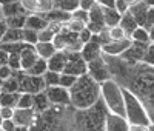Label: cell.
Segmentation results:
<instances>
[{
	"label": "cell",
	"instance_id": "1",
	"mask_svg": "<svg viewBox=\"0 0 154 131\" xmlns=\"http://www.w3.org/2000/svg\"><path fill=\"white\" fill-rule=\"evenodd\" d=\"M72 105H49L35 114L31 129H72Z\"/></svg>",
	"mask_w": 154,
	"mask_h": 131
},
{
	"label": "cell",
	"instance_id": "2",
	"mask_svg": "<svg viewBox=\"0 0 154 131\" xmlns=\"http://www.w3.org/2000/svg\"><path fill=\"white\" fill-rule=\"evenodd\" d=\"M69 100L74 108H88L97 99H100V83L96 82L88 73L75 79V82L68 88Z\"/></svg>",
	"mask_w": 154,
	"mask_h": 131
},
{
	"label": "cell",
	"instance_id": "3",
	"mask_svg": "<svg viewBox=\"0 0 154 131\" xmlns=\"http://www.w3.org/2000/svg\"><path fill=\"white\" fill-rule=\"evenodd\" d=\"M109 110L102 99H97L88 108H74L72 113V129H97L102 131Z\"/></svg>",
	"mask_w": 154,
	"mask_h": 131
},
{
	"label": "cell",
	"instance_id": "4",
	"mask_svg": "<svg viewBox=\"0 0 154 131\" xmlns=\"http://www.w3.org/2000/svg\"><path fill=\"white\" fill-rule=\"evenodd\" d=\"M100 99L103 100L106 108L111 113L125 116V100H123V88L114 80L112 77L106 79L100 83Z\"/></svg>",
	"mask_w": 154,
	"mask_h": 131
},
{
	"label": "cell",
	"instance_id": "5",
	"mask_svg": "<svg viewBox=\"0 0 154 131\" xmlns=\"http://www.w3.org/2000/svg\"><path fill=\"white\" fill-rule=\"evenodd\" d=\"M123 88V86H122ZM123 100H125V117L130 125H149V116L140 100L130 89L123 88Z\"/></svg>",
	"mask_w": 154,
	"mask_h": 131
},
{
	"label": "cell",
	"instance_id": "6",
	"mask_svg": "<svg viewBox=\"0 0 154 131\" xmlns=\"http://www.w3.org/2000/svg\"><path fill=\"white\" fill-rule=\"evenodd\" d=\"M53 43H54L56 49H65V51H69V52L80 51L82 45H83L79 39V34L71 31L65 23H63V26L60 28V31L54 36Z\"/></svg>",
	"mask_w": 154,
	"mask_h": 131
},
{
	"label": "cell",
	"instance_id": "7",
	"mask_svg": "<svg viewBox=\"0 0 154 131\" xmlns=\"http://www.w3.org/2000/svg\"><path fill=\"white\" fill-rule=\"evenodd\" d=\"M17 77H19V91L20 93L35 94V93H38V91H43L45 86H46L42 76L28 74L23 70H17Z\"/></svg>",
	"mask_w": 154,
	"mask_h": 131
},
{
	"label": "cell",
	"instance_id": "8",
	"mask_svg": "<svg viewBox=\"0 0 154 131\" xmlns=\"http://www.w3.org/2000/svg\"><path fill=\"white\" fill-rule=\"evenodd\" d=\"M86 73L91 76L96 82H99V83L105 82L106 79L111 77L109 67H108L106 60L103 59V56H102V54L86 62Z\"/></svg>",
	"mask_w": 154,
	"mask_h": 131
},
{
	"label": "cell",
	"instance_id": "9",
	"mask_svg": "<svg viewBox=\"0 0 154 131\" xmlns=\"http://www.w3.org/2000/svg\"><path fill=\"white\" fill-rule=\"evenodd\" d=\"M62 73L72 74L75 77H79V76L86 73V60L82 57L80 51H74V52L68 51V59H66L65 68H63Z\"/></svg>",
	"mask_w": 154,
	"mask_h": 131
},
{
	"label": "cell",
	"instance_id": "10",
	"mask_svg": "<svg viewBox=\"0 0 154 131\" xmlns=\"http://www.w3.org/2000/svg\"><path fill=\"white\" fill-rule=\"evenodd\" d=\"M43 93L46 94L51 105H71L69 100V91L68 88L62 85H53V86H45Z\"/></svg>",
	"mask_w": 154,
	"mask_h": 131
},
{
	"label": "cell",
	"instance_id": "11",
	"mask_svg": "<svg viewBox=\"0 0 154 131\" xmlns=\"http://www.w3.org/2000/svg\"><path fill=\"white\" fill-rule=\"evenodd\" d=\"M35 111L32 108H14L12 120L17 125V129H31L35 120Z\"/></svg>",
	"mask_w": 154,
	"mask_h": 131
},
{
	"label": "cell",
	"instance_id": "12",
	"mask_svg": "<svg viewBox=\"0 0 154 131\" xmlns=\"http://www.w3.org/2000/svg\"><path fill=\"white\" fill-rule=\"evenodd\" d=\"M149 43V42H148ZM148 43H140V42H134L131 40V43L126 46V49L123 52H120V59H123L128 63H136V62H142L143 52Z\"/></svg>",
	"mask_w": 154,
	"mask_h": 131
},
{
	"label": "cell",
	"instance_id": "13",
	"mask_svg": "<svg viewBox=\"0 0 154 131\" xmlns=\"http://www.w3.org/2000/svg\"><path fill=\"white\" fill-rule=\"evenodd\" d=\"M103 129H106V131H130V123H128L125 116L109 111L106 114Z\"/></svg>",
	"mask_w": 154,
	"mask_h": 131
},
{
	"label": "cell",
	"instance_id": "14",
	"mask_svg": "<svg viewBox=\"0 0 154 131\" xmlns=\"http://www.w3.org/2000/svg\"><path fill=\"white\" fill-rule=\"evenodd\" d=\"M80 54H82V57H83L86 62L102 54V43H100V40H99L97 34H93L91 39L82 45Z\"/></svg>",
	"mask_w": 154,
	"mask_h": 131
},
{
	"label": "cell",
	"instance_id": "15",
	"mask_svg": "<svg viewBox=\"0 0 154 131\" xmlns=\"http://www.w3.org/2000/svg\"><path fill=\"white\" fill-rule=\"evenodd\" d=\"M28 14H43L53 8V0H20Z\"/></svg>",
	"mask_w": 154,
	"mask_h": 131
},
{
	"label": "cell",
	"instance_id": "16",
	"mask_svg": "<svg viewBox=\"0 0 154 131\" xmlns=\"http://www.w3.org/2000/svg\"><path fill=\"white\" fill-rule=\"evenodd\" d=\"M131 43V39H120V40H108L102 45V54L106 56H120V52L126 49V46Z\"/></svg>",
	"mask_w": 154,
	"mask_h": 131
},
{
	"label": "cell",
	"instance_id": "17",
	"mask_svg": "<svg viewBox=\"0 0 154 131\" xmlns=\"http://www.w3.org/2000/svg\"><path fill=\"white\" fill-rule=\"evenodd\" d=\"M148 9H149V5L145 2V0H139V2H136L134 5H131L130 8H128V11L131 12V16L134 17L137 25L143 26V28H145V23H146Z\"/></svg>",
	"mask_w": 154,
	"mask_h": 131
},
{
	"label": "cell",
	"instance_id": "18",
	"mask_svg": "<svg viewBox=\"0 0 154 131\" xmlns=\"http://www.w3.org/2000/svg\"><path fill=\"white\" fill-rule=\"evenodd\" d=\"M19 54H20V70H23V71H26L31 65L38 59L34 45H29V43H25Z\"/></svg>",
	"mask_w": 154,
	"mask_h": 131
},
{
	"label": "cell",
	"instance_id": "19",
	"mask_svg": "<svg viewBox=\"0 0 154 131\" xmlns=\"http://www.w3.org/2000/svg\"><path fill=\"white\" fill-rule=\"evenodd\" d=\"M66 59H68V51H65V49H57L54 54L46 60L48 70H53V71L62 73L63 68H65Z\"/></svg>",
	"mask_w": 154,
	"mask_h": 131
},
{
	"label": "cell",
	"instance_id": "20",
	"mask_svg": "<svg viewBox=\"0 0 154 131\" xmlns=\"http://www.w3.org/2000/svg\"><path fill=\"white\" fill-rule=\"evenodd\" d=\"M48 25V20L43 17V14H26V20H25V28H29L34 31H40Z\"/></svg>",
	"mask_w": 154,
	"mask_h": 131
},
{
	"label": "cell",
	"instance_id": "21",
	"mask_svg": "<svg viewBox=\"0 0 154 131\" xmlns=\"http://www.w3.org/2000/svg\"><path fill=\"white\" fill-rule=\"evenodd\" d=\"M43 17L48 20V22H59V23H66L71 17V12H66V11H62V9H57V8H51L49 11L43 12Z\"/></svg>",
	"mask_w": 154,
	"mask_h": 131
},
{
	"label": "cell",
	"instance_id": "22",
	"mask_svg": "<svg viewBox=\"0 0 154 131\" xmlns=\"http://www.w3.org/2000/svg\"><path fill=\"white\" fill-rule=\"evenodd\" d=\"M2 9V14L3 17H9V16H17V14H28L25 11L23 5L20 0H16V2H11V3H6V5H2L0 6Z\"/></svg>",
	"mask_w": 154,
	"mask_h": 131
},
{
	"label": "cell",
	"instance_id": "23",
	"mask_svg": "<svg viewBox=\"0 0 154 131\" xmlns=\"http://www.w3.org/2000/svg\"><path fill=\"white\" fill-rule=\"evenodd\" d=\"M34 48H35L37 56L42 57V59H45V60H48V59L57 51L53 42H40V40H38V42L34 45Z\"/></svg>",
	"mask_w": 154,
	"mask_h": 131
},
{
	"label": "cell",
	"instance_id": "24",
	"mask_svg": "<svg viewBox=\"0 0 154 131\" xmlns=\"http://www.w3.org/2000/svg\"><path fill=\"white\" fill-rule=\"evenodd\" d=\"M102 12H103V22L106 26L117 25L120 20V16H122L114 6H102Z\"/></svg>",
	"mask_w": 154,
	"mask_h": 131
},
{
	"label": "cell",
	"instance_id": "25",
	"mask_svg": "<svg viewBox=\"0 0 154 131\" xmlns=\"http://www.w3.org/2000/svg\"><path fill=\"white\" fill-rule=\"evenodd\" d=\"M49 100L46 97V94L43 93V91H38V93L32 94V110L35 113H42L45 111L48 107H49Z\"/></svg>",
	"mask_w": 154,
	"mask_h": 131
},
{
	"label": "cell",
	"instance_id": "26",
	"mask_svg": "<svg viewBox=\"0 0 154 131\" xmlns=\"http://www.w3.org/2000/svg\"><path fill=\"white\" fill-rule=\"evenodd\" d=\"M19 91L11 93V91H2L0 93V107H9V108H16L17 107V100H19Z\"/></svg>",
	"mask_w": 154,
	"mask_h": 131
},
{
	"label": "cell",
	"instance_id": "27",
	"mask_svg": "<svg viewBox=\"0 0 154 131\" xmlns=\"http://www.w3.org/2000/svg\"><path fill=\"white\" fill-rule=\"evenodd\" d=\"M119 25H120L122 28L125 30V33L128 34V37H130V34L133 33V30L136 28V26H139V25H137V22L134 20V17L131 16V12H130V11H126V12H123V14L120 16Z\"/></svg>",
	"mask_w": 154,
	"mask_h": 131
},
{
	"label": "cell",
	"instance_id": "28",
	"mask_svg": "<svg viewBox=\"0 0 154 131\" xmlns=\"http://www.w3.org/2000/svg\"><path fill=\"white\" fill-rule=\"evenodd\" d=\"M0 86H2V91H11V93H16V91H19L17 70H16V71H12V74H11L9 77H6L5 80H2ZM19 93H20V91H19Z\"/></svg>",
	"mask_w": 154,
	"mask_h": 131
},
{
	"label": "cell",
	"instance_id": "29",
	"mask_svg": "<svg viewBox=\"0 0 154 131\" xmlns=\"http://www.w3.org/2000/svg\"><path fill=\"white\" fill-rule=\"evenodd\" d=\"M130 39L134 42H140V43H148L151 42L149 40V34H148V30L143 28V26H136L133 30V33L130 34Z\"/></svg>",
	"mask_w": 154,
	"mask_h": 131
},
{
	"label": "cell",
	"instance_id": "30",
	"mask_svg": "<svg viewBox=\"0 0 154 131\" xmlns=\"http://www.w3.org/2000/svg\"><path fill=\"white\" fill-rule=\"evenodd\" d=\"M53 8L72 12L74 9L79 8V0H53Z\"/></svg>",
	"mask_w": 154,
	"mask_h": 131
},
{
	"label": "cell",
	"instance_id": "31",
	"mask_svg": "<svg viewBox=\"0 0 154 131\" xmlns=\"http://www.w3.org/2000/svg\"><path fill=\"white\" fill-rule=\"evenodd\" d=\"M48 70V65H46V60L42 59V57H38L31 67L25 71V73H28V74H34V76H42L45 71Z\"/></svg>",
	"mask_w": 154,
	"mask_h": 131
},
{
	"label": "cell",
	"instance_id": "32",
	"mask_svg": "<svg viewBox=\"0 0 154 131\" xmlns=\"http://www.w3.org/2000/svg\"><path fill=\"white\" fill-rule=\"evenodd\" d=\"M8 28H23L25 26V20H26V14H17V16H9V17H3Z\"/></svg>",
	"mask_w": 154,
	"mask_h": 131
},
{
	"label": "cell",
	"instance_id": "33",
	"mask_svg": "<svg viewBox=\"0 0 154 131\" xmlns=\"http://www.w3.org/2000/svg\"><path fill=\"white\" fill-rule=\"evenodd\" d=\"M0 42H22V28H8Z\"/></svg>",
	"mask_w": 154,
	"mask_h": 131
},
{
	"label": "cell",
	"instance_id": "34",
	"mask_svg": "<svg viewBox=\"0 0 154 131\" xmlns=\"http://www.w3.org/2000/svg\"><path fill=\"white\" fill-rule=\"evenodd\" d=\"M108 34L111 40H120V39H128V34L125 33V30L117 23V25H112L108 26Z\"/></svg>",
	"mask_w": 154,
	"mask_h": 131
},
{
	"label": "cell",
	"instance_id": "35",
	"mask_svg": "<svg viewBox=\"0 0 154 131\" xmlns=\"http://www.w3.org/2000/svg\"><path fill=\"white\" fill-rule=\"evenodd\" d=\"M22 42L25 43H29V45H35L38 42V36H37V31L34 30H29V28H22Z\"/></svg>",
	"mask_w": 154,
	"mask_h": 131
},
{
	"label": "cell",
	"instance_id": "36",
	"mask_svg": "<svg viewBox=\"0 0 154 131\" xmlns=\"http://www.w3.org/2000/svg\"><path fill=\"white\" fill-rule=\"evenodd\" d=\"M43 82L46 86H53V85H59V79H60V73L53 71V70H46L43 74Z\"/></svg>",
	"mask_w": 154,
	"mask_h": 131
},
{
	"label": "cell",
	"instance_id": "37",
	"mask_svg": "<svg viewBox=\"0 0 154 131\" xmlns=\"http://www.w3.org/2000/svg\"><path fill=\"white\" fill-rule=\"evenodd\" d=\"M16 108H32V94L31 93H20Z\"/></svg>",
	"mask_w": 154,
	"mask_h": 131
},
{
	"label": "cell",
	"instance_id": "38",
	"mask_svg": "<svg viewBox=\"0 0 154 131\" xmlns=\"http://www.w3.org/2000/svg\"><path fill=\"white\" fill-rule=\"evenodd\" d=\"M142 62L146 63V65L154 67V42H149L146 45L145 52H143V57H142Z\"/></svg>",
	"mask_w": 154,
	"mask_h": 131
},
{
	"label": "cell",
	"instance_id": "39",
	"mask_svg": "<svg viewBox=\"0 0 154 131\" xmlns=\"http://www.w3.org/2000/svg\"><path fill=\"white\" fill-rule=\"evenodd\" d=\"M8 67L12 71L20 70V54L19 52H9L8 54Z\"/></svg>",
	"mask_w": 154,
	"mask_h": 131
},
{
	"label": "cell",
	"instance_id": "40",
	"mask_svg": "<svg viewBox=\"0 0 154 131\" xmlns=\"http://www.w3.org/2000/svg\"><path fill=\"white\" fill-rule=\"evenodd\" d=\"M68 28L71 30V31H74V33H79V31H82L85 26H86V23L85 22H82V20H77V19H72V17H69V20L65 23Z\"/></svg>",
	"mask_w": 154,
	"mask_h": 131
},
{
	"label": "cell",
	"instance_id": "41",
	"mask_svg": "<svg viewBox=\"0 0 154 131\" xmlns=\"http://www.w3.org/2000/svg\"><path fill=\"white\" fill-rule=\"evenodd\" d=\"M75 76L72 74H66V73H60V79H59V85L65 86V88H69L74 82H75Z\"/></svg>",
	"mask_w": 154,
	"mask_h": 131
},
{
	"label": "cell",
	"instance_id": "42",
	"mask_svg": "<svg viewBox=\"0 0 154 131\" xmlns=\"http://www.w3.org/2000/svg\"><path fill=\"white\" fill-rule=\"evenodd\" d=\"M71 17L88 23V11H85V9H82V8H77V9H74V11L71 12Z\"/></svg>",
	"mask_w": 154,
	"mask_h": 131
},
{
	"label": "cell",
	"instance_id": "43",
	"mask_svg": "<svg viewBox=\"0 0 154 131\" xmlns=\"http://www.w3.org/2000/svg\"><path fill=\"white\" fill-rule=\"evenodd\" d=\"M0 129L16 131V129H17V125L14 123V120H12V119H3V120H2V125H0Z\"/></svg>",
	"mask_w": 154,
	"mask_h": 131
},
{
	"label": "cell",
	"instance_id": "44",
	"mask_svg": "<svg viewBox=\"0 0 154 131\" xmlns=\"http://www.w3.org/2000/svg\"><path fill=\"white\" fill-rule=\"evenodd\" d=\"M114 8L117 9L120 14H123V12L128 11V8H130V6H128V3L125 2V0H114Z\"/></svg>",
	"mask_w": 154,
	"mask_h": 131
},
{
	"label": "cell",
	"instance_id": "45",
	"mask_svg": "<svg viewBox=\"0 0 154 131\" xmlns=\"http://www.w3.org/2000/svg\"><path fill=\"white\" fill-rule=\"evenodd\" d=\"M77 34H79V39H80V42H82V43L88 42L89 39H91V36H93V33L89 31V30L86 28V26H85V28H83L82 31H79V33H77Z\"/></svg>",
	"mask_w": 154,
	"mask_h": 131
},
{
	"label": "cell",
	"instance_id": "46",
	"mask_svg": "<svg viewBox=\"0 0 154 131\" xmlns=\"http://www.w3.org/2000/svg\"><path fill=\"white\" fill-rule=\"evenodd\" d=\"M12 114H14V108L0 107V116H2V119H12Z\"/></svg>",
	"mask_w": 154,
	"mask_h": 131
},
{
	"label": "cell",
	"instance_id": "47",
	"mask_svg": "<svg viewBox=\"0 0 154 131\" xmlns=\"http://www.w3.org/2000/svg\"><path fill=\"white\" fill-rule=\"evenodd\" d=\"M151 25H154V6H149V9H148V16H146V23H145V28L148 30Z\"/></svg>",
	"mask_w": 154,
	"mask_h": 131
},
{
	"label": "cell",
	"instance_id": "48",
	"mask_svg": "<svg viewBox=\"0 0 154 131\" xmlns=\"http://www.w3.org/2000/svg\"><path fill=\"white\" fill-rule=\"evenodd\" d=\"M94 3H96V0H79V8H82V9L88 11V9L91 8Z\"/></svg>",
	"mask_w": 154,
	"mask_h": 131
},
{
	"label": "cell",
	"instance_id": "49",
	"mask_svg": "<svg viewBox=\"0 0 154 131\" xmlns=\"http://www.w3.org/2000/svg\"><path fill=\"white\" fill-rule=\"evenodd\" d=\"M6 30H8V25H6L5 19H0V40H2V37L5 36Z\"/></svg>",
	"mask_w": 154,
	"mask_h": 131
},
{
	"label": "cell",
	"instance_id": "50",
	"mask_svg": "<svg viewBox=\"0 0 154 131\" xmlns=\"http://www.w3.org/2000/svg\"><path fill=\"white\" fill-rule=\"evenodd\" d=\"M0 65H8V52L0 49Z\"/></svg>",
	"mask_w": 154,
	"mask_h": 131
},
{
	"label": "cell",
	"instance_id": "51",
	"mask_svg": "<svg viewBox=\"0 0 154 131\" xmlns=\"http://www.w3.org/2000/svg\"><path fill=\"white\" fill-rule=\"evenodd\" d=\"M100 6H114V0H96Z\"/></svg>",
	"mask_w": 154,
	"mask_h": 131
},
{
	"label": "cell",
	"instance_id": "52",
	"mask_svg": "<svg viewBox=\"0 0 154 131\" xmlns=\"http://www.w3.org/2000/svg\"><path fill=\"white\" fill-rule=\"evenodd\" d=\"M130 131H146V126H143V125H130Z\"/></svg>",
	"mask_w": 154,
	"mask_h": 131
},
{
	"label": "cell",
	"instance_id": "53",
	"mask_svg": "<svg viewBox=\"0 0 154 131\" xmlns=\"http://www.w3.org/2000/svg\"><path fill=\"white\" fill-rule=\"evenodd\" d=\"M148 34H149V40L154 42V25H151L148 28Z\"/></svg>",
	"mask_w": 154,
	"mask_h": 131
},
{
	"label": "cell",
	"instance_id": "54",
	"mask_svg": "<svg viewBox=\"0 0 154 131\" xmlns=\"http://www.w3.org/2000/svg\"><path fill=\"white\" fill-rule=\"evenodd\" d=\"M11 2H16V0H0V6L6 5V3H11Z\"/></svg>",
	"mask_w": 154,
	"mask_h": 131
},
{
	"label": "cell",
	"instance_id": "55",
	"mask_svg": "<svg viewBox=\"0 0 154 131\" xmlns=\"http://www.w3.org/2000/svg\"><path fill=\"white\" fill-rule=\"evenodd\" d=\"M125 2L128 3V6H131V5H134L136 2H139V0H125Z\"/></svg>",
	"mask_w": 154,
	"mask_h": 131
},
{
	"label": "cell",
	"instance_id": "56",
	"mask_svg": "<svg viewBox=\"0 0 154 131\" xmlns=\"http://www.w3.org/2000/svg\"><path fill=\"white\" fill-rule=\"evenodd\" d=\"M145 2H146L149 6H154V0H145Z\"/></svg>",
	"mask_w": 154,
	"mask_h": 131
},
{
	"label": "cell",
	"instance_id": "57",
	"mask_svg": "<svg viewBox=\"0 0 154 131\" xmlns=\"http://www.w3.org/2000/svg\"><path fill=\"white\" fill-rule=\"evenodd\" d=\"M0 19H3V14H2V9H0Z\"/></svg>",
	"mask_w": 154,
	"mask_h": 131
},
{
	"label": "cell",
	"instance_id": "58",
	"mask_svg": "<svg viewBox=\"0 0 154 131\" xmlns=\"http://www.w3.org/2000/svg\"><path fill=\"white\" fill-rule=\"evenodd\" d=\"M2 120H3V119H2V116H0V125H2Z\"/></svg>",
	"mask_w": 154,
	"mask_h": 131
},
{
	"label": "cell",
	"instance_id": "59",
	"mask_svg": "<svg viewBox=\"0 0 154 131\" xmlns=\"http://www.w3.org/2000/svg\"><path fill=\"white\" fill-rule=\"evenodd\" d=\"M0 93H2V86H0Z\"/></svg>",
	"mask_w": 154,
	"mask_h": 131
}]
</instances>
